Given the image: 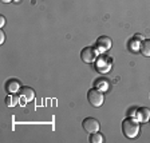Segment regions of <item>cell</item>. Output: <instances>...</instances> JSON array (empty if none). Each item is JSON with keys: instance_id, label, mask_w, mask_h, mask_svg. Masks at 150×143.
I'll return each mask as SVG.
<instances>
[{"instance_id": "2", "label": "cell", "mask_w": 150, "mask_h": 143, "mask_svg": "<svg viewBox=\"0 0 150 143\" xmlns=\"http://www.w3.org/2000/svg\"><path fill=\"white\" fill-rule=\"evenodd\" d=\"M87 100L93 107L98 108V107L102 106L103 100H105V98H103V92L99 90V88H91V90L87 91Z\"/></svg>"}, {"instance_id": "1", "label": "cell", "mask_w": 150, "mask_h": 143, "mask_svg": "<svg viewBox=\"0 0 150 143\" xmlns=\"http://www.w3.org/2000/svg\"><path fill=\"white\" fill-rule=\"evenodd\" d=\"M122 132L129 139H134L139 134V123L134 118L129 116L122 122Z\"/></svg>"}, {"instance_id": "10", "label": "cell", "mask_w": 150, "mask_h": 143, "mask_svg": "<svg viewBox=\"0 0 150 143\" xmlns=\"http://www.w3.org/2000/svg\"><path fill=\"white\" fill-rule=\"evenodd\" d=\"M19 97L18 95H15V94H9L8 97L6 98V104L7 107H16L19 104Z\"/></svg>"}, {"instance_id": "7", "label": "cell", "mask_w": 150, "mask_h": 143, "mask_svg": "<svg viewBox=\"0 0 150 143\" xmlns=\"http://www.w3.org/2000/svg\"><path fill=\"white\" fill-rule=\"evenodd\" d=\"M135 118H137L138 122H141V123L149 122V119H150V110L147 108V107H139V108L137 110Z\"/></svg>"}, {"instance_id": "3", "label": "cell", "mask_w": 150, "mask_h": 143, "mask_svg": "<svg viewBox=\"0 0 150 143\" xmlns=\"http://www.w3.org/2000/svg\"><path fill=\"white\" fill-rule=\"evenodd\" d=\"M97 56H98V52L94 47H84L81 52V59L84 63H93L94 60L97 59Z\"/></svg>"}, {"instance_id": "11", "label": "cell", "mask_w": 150, "mask_h": 143, "mask_svg": "<svg viewBox=\"0 0 150 143\" xmlns=\"http://www.w3.org/2000/svg\"><path fill=\"white\" fill-rule=\"evenodd\" d=\"M90 142L91 143H103V142H105V137L100 134L99 131L93 132V134H91V137H90Z\"/></svg>"}, {"instance_id": "12", "label": "cell", "mask_w": 150, "mask_h": 143, "mask_svg": "<svg viewBox=\"0 0 150 143\" xmlns=\"http://www.w3.org/2000/svg\"><path fill=\"white\" fill-rule=\"evenodd\" d=\"M4 42H6V35L3 31H0V44H3Z\"/></svg>"}, {"instance_id": "6", "label": "cell", "mask_w": 150, "mask_h": 143, "mask_svg": "<svg viewBox=\"0 0 150 143\" xmlns=\"http://www.w3.org/2000/svg\"><path fill=\"white\" fill-rule=\"evenodd\" d=\"M111 39L109 36H99L97 39V48L99 51H107L111 48Z\"/></svg>"}, {"instance_id": "15", "label": "cell", "mask_w": 150, "mask_h": 143, "mask_svg": "<svg viewBox=\"0 0 150 143\" xmlns=\"http://www.w3.org/2000/svg\"><path fill=\"white\" fill-rule=\"evenodd\" d=\"M149 122H150V119H149Z\"/></svg>"}, {"instance_id": "13", "label": "cell", "mask_w": 150, "mask_h": 143, "mask_svg": "<svg viewBox=\"0 0 150 143\" xmlns=\"http://www.w3.org/2000/svg\"><path fill=\"white\" fill-rule=\"evenodd\" d=\"M6 24V18L4 16H0V27H3Z\"/></svg>"}, {"instance_id": "4", "label": "cell", "mask_w": 150, "mask_h": 143, "mask_svg": "<svg viewBox=\"0 0 150 143\" xmlns=\"http://www.w3.org/2000/svg\"><path fill=\"white\" fill-rule=\"evenodd\" d=\"M82 127L84 128L86 132H97L99 131V122L95 118H86L83 122H82Z\"/></svg>"}, {"instance_id": "9", "label": "cell", "mask_w": 150, "mask_h": 143, "mask_svg": "<svg viewBox=\"0 0 150 143\" xmlns=\"http://www.w3.org/2000/svg\"><path fill=\"white\" fill-rule=\"evenodd\" d=\"M139 51L144 56H150V39H145L139 43Z\"/></svg>"}, {"instance_id": "5", "label": "cell", "mask_w": 150, "mask_h": 143, "mask_svg": "<svg viewBox=\"0 0 150 143\" xmlns=\"http://www.w3.org/2000/svg\"><path fill=\"white\" fill-rule=\"evenodd\" d=\"M20 97H22V100L20 103L24 104L25 102H31L35 98V91L32 90L31 87H22L20 88Z\"/></svg>"}, {"instance_id": "8", "label": "cell", "mask_w": 150, "mask_h": 143, "mask_svg": "<svg viewBox=\"0 0 150 143\" xmlns=\"http://www.w3.org/2000/svg\"><path fill=\"white\" fill-rule=\"evenodd\" d=\"M6 88L9 94H15L18 90H20V83L18 80H15V79H11V80L7 82Z\"/></svg>"}, {"instance_id": "14", "label": "cell", "mask_w": 150, "mask_h": 143, "mask_svg": "<svg viewBox=\"0 0 150 143\" xmlns=\"http://www.w3.org/2000/svg\"><path fill=\"white\" fill-rule=\"evenodd\" d=\"M3 3H9V1H12V0H1Z\"/></svg>"}]
</instances>
